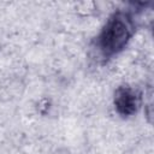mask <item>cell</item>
Masks as SVG:
<instances>
[{
	"label": "cell",
	"instance_id": "6da1fadb",
	"mask_svg": "<svg viewBox=\"0 0 154 154\" xmlns=\"http://www.w3.org/2000/svg\"><path fill=\"white\" fill-rule=\"evenodd\" d=\"M135 29V22L129 13L114 12L103 25L97 36V47L106 57H112L123 51L130 41Z\"/></svg>",
	"mask_w": 154,
	"mask_h": 154
},
{
	"label": "cell",
	"instance_id": "7a4b0ae2",
	"mask_svg": "<svg viewBox=\"0 0 154 154\" xmlns=\"http://www.w3.org/2000/svg\"><path fill=\"white\" fill-rule=\"evenodd\" d=\"M114 107L123 117L132 116L141 107V95L130 87H119L114 93Z\"/></svg>",
	"mask_w": 154,
	"mask_h": 154
}]
</instances>
